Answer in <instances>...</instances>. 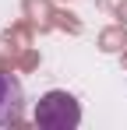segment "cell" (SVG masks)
Segmentation results:
<instances>
[{
    "mask_svg": "<svg viewBox=\"0 0 127 130\" xmlns=\"http://www.w3.org/2000/svg\"><path fill=\"white\" fill-rule=\"evenodd\" d=\"M25 116V91L14 74H0V127L21 123Z\"/></svg>",
    "mask_w": 127,
    "mask_h": 130,
    "instance_id": "obj_2",
    "label": "cell"
},
{
    "mask_svg": "<svg viewBox=\"0 0 127 130\" xmlns=\"http://www.w3.org/2000/svg\"><path fill=\"white\" fill-rule=\"evenodd\" d=\"M35 123L42 130H74L81 123V106L67 91H46L35 106Z\"/></svg>",
    "mask_w": 127,
    "mask_h": 130,
    "instance_id": "obj_1",
    "label": "cell"
}]
</instances>
